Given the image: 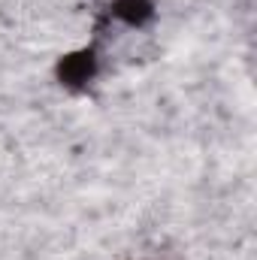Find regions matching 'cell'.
Wrapping results in <instances>:
<instances>
[{
  "label": "cell",
  "mask_w": 257,
  "mask_h": 260,
  "mask_svg": "<svg viewBox=\"0 0 257 260\" xmlns=\"http://www.w3.org/2000/svg\"><path fill=\"white\" fill-rule=\"evenodd\" d=\"M55 73H58V82L64 88H73V91L88 88V82L97 76V55H94V49H79V52L64 55L58 61Z\"/></svg>",
  "instance_id": "cell-1"
},
{
  "label": "cell",
  "mask_w": 257,
  "mask_h": 260,
  "mask_svg": "<svg viewBox=\"0 0 257 260\" xmlns=\"http://www.w3.org/2000/svg\"><path fill=\"white\" fill-rule=\"evenodd\" d=\"M109 18L124 21L130 27H142L145 21L154 18V0H112L109 3Z\"/></svg>",
  "instance_id": "cell-2"
}]
</instances>
